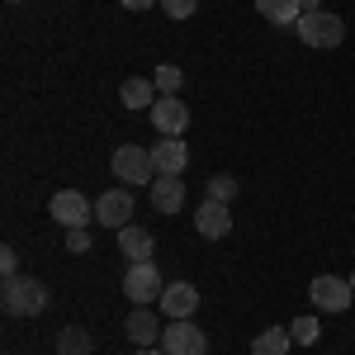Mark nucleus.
<instances>
[{"label": "nucleus", "instance_id": "f257e3e1", "mask_svg": "<svg viewBox=\"0 0 355 355\" xmlns=\"http://www.w3.org/2000/svg\"><path fill=\"white\" fill-rule=\"evenodd\" d=\"M0 308L10 318H38L48 308V284L43 279H28V275H10L0 284Z\"/></svg>", "mask_w": 355, "mask_h": 355}, {"label": "nucleus", "instance_id": "f03ea898", "mask_svg": "<svg viewBox=\"0 0 355 355\" xmlns=\"http://www.w3.org/2000/svg\"><path fill=\"white\" fill-rule=\"evenodd\" d=\"M114 180L123 185H152L157 180V162H152V147H137V142H123L114 147Z\"/></svg>", "mask_w": 355, "mask_h": 355}, {"label": "nucleus", "instance_id": "7ed1b4c3", "mask_svg": "<svg viewBox=\"0 0 355 355\" xmlns=\"http://www.w3.org/2000/svg\"><path fill=\"white\" fill-rule=\"evenodd\" d=\"M123 294L133 299V308H152V303H162V294H166L162 270H157L152 261H137V266H128V275H123Z\"/></svg>", "mask_w": 355, "mask_h": 355}, {"label": "nucleus", "instance_id": "20e7f679", "mask_svg": "<svg viewBox=\"0 0 355 355\" xmlns=\"http://www.w3.org/2000/svg\"><path fill=\"white\" fill-rule=\"evenodd\" d=\"M308 48H336L341 38H346V24H341V15H331V10H313V15H303L299 24H294Z\"/></svg>", "mask_w": 355, "mask_h": 355}, {"label": "nucleus", "instance_id": "39448f33", "mask_svg": "<svg viewBox=\"0 0 355 355\" xmlns=\"http://www.w3.org/2000/svg\"><path fill=\"white\" fill-rule=\"evenodd\" d=\"M308 299H313L318 313H346V308H355V289H351V279H341V275H318L308 284Z\"/></svg>", "mask_w": 355, "mask_h": 355}, {"label": "nucleus", "instance_id": "423d86ee", "mask_svg": "<svg viewBox=\"0 0 355 355\" xmlns=\"http://www.w3.org/2000/svg\"><path fill=\"white\" fill-rule=\"evenodd\" d=\"M162 351L166 355H209V336H204V327H194L190 318H171V327L162 331Z\"/></svg>", "mask_w": 355, "mask_h": 355}, {"label": "nucleus", "instance_id": "0eeeda50", "mask_svg": "<svg viewBox=\"0 0 355 355\" xmlns=\"http://www.w3.org/2000/svg\"><path fill=\"white\" fill-rule=\"evenodd\" d=\"M48 214H53L67 232L71 227H85V223H95V204L85 199L81 190H57L53 194V204H48Z\"/></svg>", "mask_w": 355, "mask_h": 355}, {"label": "nucleus", "instance_id": "6e6552de", "mask_svg": "<svg viewBox=\"0 0 355 355\" xmlns=\"http://www.w3.org/2000/svg\"><path fill=\"white\" fill-rule=\"evenodd\" d=\"M147 114L162 137H185V128H190V105H180V95H162Z\"/></svg>", "mask_w": 355, "mask_h": 355}, {"label": "nucleus", "instance_id": "1a4fd4ad", "mask_svg": "<svg viewBox=\"0 0 355 355\" xmlns=\"http://www.w3.org/2000/svg\"><path fill=\"white\" fill-rule=\"evenodd\" d=\"M133 218V194L128 190H105L95 199V223H105V227H128Z\"/></svg>", "mask_w": 355, "mask_h": 355}, {"label": "nucleus", "instance_id": "9d476101", "mask_svg": "<svg viewBox=\"0 0 355 355\" xmlns=\"http://www.w3.org/2000/svg\"><path fill=\"white\" fill-rule=\"evenodd\" d=\"M162 322H157V313H152V308H133V313H128V322H123V336H128V341H133L137 351H142V346H162Z\"/></svg>", "mask_w": 355, "mask_h": 355}, {"label": "nucleus", "instance_id": "9b49d317", "mask_svg": "<svg viewBox=\"0 0 355 355\" xmlns=\"http://www.w3.org/2000/svg\"><path fill=\"white\" fill-rule=\"evenodd\" d=\"M152 162H157V175H185L190 147L180 137H162V142H152Z\"/></svg>", "mask_w": 355, "mask_h": 355}, {"label": "nucleus", "instance_id": "f8f14e48", "mask_svg": "<svg viewBox=\"0 0 355 355\" xmlns=\"http://www.w3.org/2000/svg\"><path fill=\"white\" fill-rule=\"evenodd\" d=\"M194 227H199V237H209V242L227 237V232H232V214H227V204L204 199V204H199V214H194Z\"/></svg>", "mask_w": 355, "mask_h": 355}, {"label": "nucleus", "instance_id": "ddd939ff", "mask_svg": "<svg viewBox=\"0 0 355 355\" xmlns=\"http://www.w3.org/2000/svg\"><path fill=\"white\" fill-rule=\"evenodd\" d=\"M194 308H199V289H194L190 279L166 284V294H162V313L166 318H194Z\"/></svg>", "mask_w": 355, "mask_h": 355}, {"label": "nucleus", "instance_id": "4468645a", "mask_svg": "<svg viewBox=\"0 0 355 355\" xmlns=\"http://www.w3.org/2000/svg\"><path fill=\"white\" fill-rule=\"evenodd\" d=\"M152 209L157 214H180L185 209V180L180 175H157L152 180Z\"/></svg>", "mask_w": 355, "mask_h": 355}, {"label": "nucleus", "instance_id": "2eb2a0df", "mask_svg": "<svg viewBox=\"0 0 355 355\" xmlns=\"http://www.w3.org/2000/svg\"><path fill=\"white\" fill-rule=\"evenodd\" d=\"M119 100H123L128 110H152V105L162 100V90H157L152 76H128V81L119 85Z\"/></svg>", "mask_w": 355, "mask_h": 355}, {"label": "nucleus", "instance_id": "dca6fc26", "mask_svg": "<svg viewBox=\"0 0 355 355\" xmlns=\"http://www.w3.org/2000/svg\"><path fill=\"white\" fill-rule=\"evenodd\" d=\"M152 232H147V227H133V223H128V227H119V251H123V256H128V261H152Z\"/></svg>", "mask_w": 355, "mask_h": 355}, {"label": "nucleus", "instance_id": "f3484780", "mask_svg": "<svg viewBox=\"0 0 355 355\" xmlns=\"http://www.w3.org/2000/svg\"><path fill=\"white\" fill-rule=\"evenodd\" d=\"M256 15H261L266 24H279V28H289V24L303 19L299 0H256Z\"/></svg>", "mask_w": 355, "mask_h": 355}, {"label": "nucleus", "instance_id": "a211bd4d", "mask_svg": "<svg viewBox=\"0 0 355 355\" xmlns=\"http://www.w3.org/2000/svg\"><path fill=\"white\" fill-rule=\"evenodd\" d=\"M289 346H294L289 327H266L256 341H251V355H289Z\"/></svg>", "mask_w": 355, "mask_h": 355}, {"label": "nucleus", "instance_id": "6ab92c4d", "mask_svg": "<svg viewBox=\"0 0 355 355\" xmlns=\"http://www.w3.org/2000/svg\"><path fill=\"white\" fill-rule=\"evenodd\" d=\"M57 355H95V341L85 327H62L57 331Z\"/></svg>", "mask_w": 355, "mask_h": 355}, {"label": "nucleus", "instance_id": "aec40b11", "mask_svg": "<svg viewBox=\"0 0 355 355\" xmlns=\"http://www.w3.org/2000/svg\"><path fill=\"white\" fill-rule=\"evenodd\" d=\"M152 81H157L162 95H180V81H185V76H180V67H157V76H152Z\"/></svg>", "mask_w": 355, "mask_h": 355}, {"label": "nucleus", "instance_id": "412c9836", "mask_svg": "<svg viewBox=\"0 0 355 355\" xmlns=\"http://www.w3.org/2000/svg\"><path fill=\"white\" fill-rule=\"evenodd\" d=\"M318 318H294V327H289V336H294V341H299V346H313V341H318Z\"/></svg>", "mask_w": 355, "mask_h": 355}, {"label": "nucleus", "instance_id": "4be33fe9", "mask_svg": "<svg viewBox=\"0 0 355 355\" xmlns=\"http://www.w3.org/2000/svg\"><path fill=\"white\" fill-rule=\"evenodd\" d=\"M232 194H237V180H232V175H214V180H209V199L232 204Z\"/></svg>", "mask_w": 355, "mask_h": 355}, {"label": "nucleus", "instance_id": "5701e85b", "mask_svg": "<svg viewBox=\"0 0 355 355\" xmlns=\"http://www.w3.org/2000/svg\"><path fill=\"white\" fill-rule=\"evenodd\" d=\"M162 10L171 19H190L194 10H199V0H162Z\"/></svg>", "mask_w": 355, "mask_h": 355}, {"label": "nucleus", "instance_id": "b1692460", "mask_svg": "<svg viewBox=\"0 0 355 355\" xmlns=\"http://www.w3.org/2000/svg\"><path fill=\"white\" fill-rule=\"evenodd\" d=\"M67 246H71L76 256H81V251H90V232H85V227H71V232H67Z\"/></svg>", "mask_w": 355, "mask_h": 355}, {"label": "nucleus", "instance_id": "393cba45", "mask_svg": "<svg viewBox=\"0 0 355 355\" xmlns=\"http://www.w3.org/2000/svg\"><path fill=\"white\" fill-rule=\"evenodd\" d=\"M0 270H5V279H10V275H19V251H15V246H5V251H0Z\"/></svg>", "mask_w": 355, "mask_h": 355}, {"label": "nucleus", "instance_id": "a878e982", "mask_svg": "<svg viewBox=\"0 0 355 355\" xmlns=\"http://www.w3.org/2000/svg\"><path fill=\"white\" fill-rule=\"evenodd\" d=\"M123 10H152V5H162V0H119Z\"/></svg>", "mask_w": 355, "mask_h": 355}, {"label": "nucleus", "instance_id": "bb28decb", "mask_svg": "<svg viewBox=\"0 0 355 355\" xmlns=\"http://www.w3.org/2000/svg\"><path fill=\"white\" fill-rule=\"evenodd\" d=\"M299 10H303V15H313V10H322V0H299Z\"/></svg>", "mask_w": 355, "mask_h": 355}, {"label": "nucleus", "instance_id": "cd10ccee", "mask_svg": "<svg viewBox=\"0 0 355 355\" xmlns=\"http://www.w3.org/2000/svg\"><path fill=\"white\" fill-rule=\"evenodd\" d=\"M137 355H166V351H162V346H142Z\"/></svg>", "mask_w": 355, "mask_h": 355}, {"label": "nucleus", "instance_id": "c85d7f7f", "mask_svg": "<svg viewBox=\"0 0 355 355\" xmlns=\"http://www.w3.org/2000/svg\"><path fill=\"white\" fill-rule=\"evenodd\" d=\"M351 289H355V275H351Z\"/></svg>", "mask_w": 355, "mask_h": 355}]
</instances>
